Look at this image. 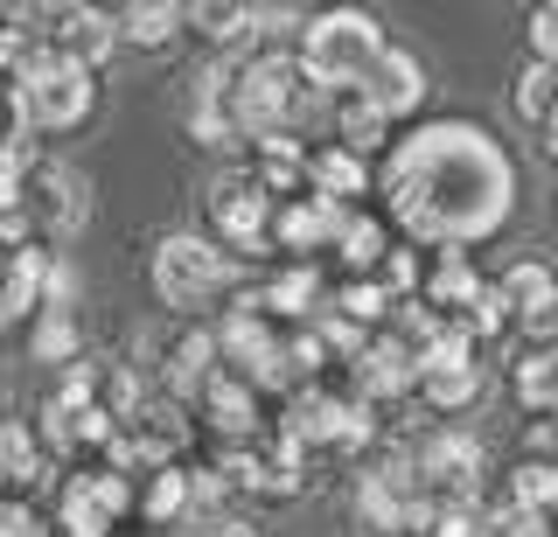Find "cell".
<instances>
[{
    "instance_id": "1",
    "label": "cell",
    "mask_w": 558,
    "mask_h": 537,
    "mask_svg": "<svg viewBox=\"0 0 558 537\" xmlns=\"http://www.w3.org/2000/svg\"><path fill=\"white\" fill-rule=\"evenodd\" d=\"M384 223L405 231L412 252H468L496 237L517 210V161L475 119H426L398 133L377 161Z\"/></svg>"
},
{
    "instance_id": "2",
    "label": "cell",
    "mask_w": 558,
    "mask_h": 537,
    "mask_svg": "<svg viewBox=\"0 0 558 537\" xmlns=\"http://www.w3.org/2000/svg\"><path fill=\"white\" fill-rule=\"evenodd\" d=\"M223 84H231V112H238L244 147L266 141V133H293V141H301L307 119L328 106V98L301 77L293 42H252L244 57L223 63Z\"/></svg>"
},
{
    "instance_id": "3",
    "label": "cell",
    "mask_w": 558,
    "mask_h": 537,
    "mask_svg": "<svg viewBox=\"0 0 558 537\" xmlns=\"http://www.w3.org/2000/svg\"><path fill=\"white\" fill-rule=\"evenodd\" d=\"M384 49H391V36H384L377 14L328 8V14H307V22H301V36H293V63H301V77L322 98H342V91H356V84L377 71Z\"/></svg>"
},
{
    "instance_id": "4",
    "label": "cell",
    "mask_w": 558,
    "mask_h": 537,
    "mask_svg": "<svg viewBox=\"0 0 558 537\" xmlns=\"http://www.w3.org/2000/svg\"><path fill=\"white\" fill-rule=\"evenodd\" d=\"M147 280H154V301L174 307L182 321L223 315V307H231V293L244 286L238 280V258L217 252L203 231H168L161 245H154V258H147Z\"/></svg>"
},
{
    "instance_id": "5",
    "label": "cell",
    "mask_w": 558,
    "mask_h": 537,
    "mask_svg": "<svg viewBox=\"0 0 558 537\" xmlns=\"http://www.w3.org/2000/svg\"><path fill=\"white\" fill-rule=\"evenodd\" d=\"M8 98H14V112H22L28 141L35 133H70L98 112V77L77 71V63H63L49 42H35L28 63L8 77Z\"/></svg>"
},
{
    "instance_id": "6",
    "label": "cell",
    "mask_w": 558,
    "mask_h": 537,
    "mask_svg": "<svg viewBox=\"0 0 558 537\" xmlns=\"http://www.w3.org/2000/svg\"><path fill=\"white\" fill-rule=\"evenodd\" d=\"M203 237L217 252H231V258L272 252V196L258 188L252 161H231V168L209 175V188H203Z\"/></svg>"
},
{
    "instance_id": "7",
    "label": "cell",
    "mask_w": 558,
    "mask_h": 537,
    "mask_svg": "<svg viewBox=\"0 0 558 537\" xmlns=\"http://www.w3.org/2000/svg\"><path fill=\"white\" fill-rule=\"evenodd\" d=\"M84 217H92V188H84V175H77L70 161H57V154H35L28 188H22V223H28V237L57 252Z\"/></svg>"
},
{
    "instance_id": "8",
    "label": "cell",
    "mask_w": 558,
    "mask_h": 537,
    "mask_svg": "<svg viewBox=\"0 0 558 537\" xmlns=\"http://www.w3.org/2000/svg\"><path fill=\"white\" fill-rule=\"evenodd\" d=\"M133 496H140V481L119 475V467H105V461L77 467L57 496V537H112L119 516H133Z\"/></svg>"
},
{
    "instance_id": "9",
    "label": "cell",
    "mask_w": 558,
    "mask_h": 537,
    "mask_svg": "<svg viewBox=\"0 0 558 537\" xmlns=\"http://www.w3.org/2000/svg\"><path fill=\"white\" fill-rule=\"evenodd\" d=\"M482 342L461 335V328H440V335L418 350V398L426 412H468L482 398Z\"/></svg>"
},
{
    "instance_id": "10",
    "label": "cell",
    "mask_w": 558,
    "mask_h": 537,
    "mask_svg": "<svg viewBox=\"0 0 558 537\" xmlns=\"http://www.w3.org/2000/svg\"><path fill=\"white\" fill-rule=\"evenodd\" d=\"M209 467L223 475V489L266 496V502L301 496V481H307V454H301V447H287L279 432H266V440H252V447H217V461H209Z\"/></svg>"
},
{
    "instance_id": "11",
    "label": "cell",
    "mask_w": 558,
    "mask_h": 537,
    "mask_svg": "<svg viewBox=\"0 0 558 537\" xmlns=\"http://www.w3.org/2000/svg\"><path fill=\"white\" fill-rule=\"evenodd\" d=\"M349 377H356V398L371 412L412 405V398H418V350H412L405 335H391V328H384V335L363 342V356L349 363Z\"/></svg>"
},
{
    "instance_id": "12",
    "label": "cell",
    "mask_w": 558,
    "mask_h": 537,
    "mask_svg": "<svg viewBox=\"0 0 558 537\" xmlns=\"http://www.w3.org/2000/svg\"><path fill=\"white\" fill-rule=\"evenodd\" d=\"M342 223H349V210H336V203H322L307 188V196H293V203H272V252L287 258V266H314V258L336 252Z\"/></svg>"
},
{
    "instance_id": "13",
    "label": "cell",
    "mask_w": 558,
    "mask_h": 537,
    "mask_svg": "<svg viewBox=\"0 0 558 537\" xmlns=\"http://www.w3.org/2000/svg\"><path fill=\"white\" fill-rule=\"evenodd\" d=\"M426 91H433V84H426V63H418L412 49H398V42L384 49V57H377V71L356 84V98H363V106H371V112L384 119V126H398V119L426 112Z\"/></svg>"
},
{
    "instance_id": "14",
    "label": "cell",
    "mask_w": 558,
    "mask_h": 537,
    "mask_svg": "<svg viewBox=\"0 0 558 537\" xmlns=\"http://www.w3.org/2000/svg\"><path fill=\"white\" fill-rule=\"evenodd\" d=\"M43 42L57 49L63 63H77V71H92L98 77V63L119 49V14H105V8H43Z\"/></svg>"
},
{
    "instance_id": "15",
    "label": "cell",
    "mask_w": 558,
    "mask_h": 537,
    "mask_svg": "<svg viewBox=\"0 0 558 537\" xmlns=\"http://www.w3.org/2000/svg\"><path fill=\"white\" fill-rule=\"evenodd\" d=\"M196 412H203V426H209V440L217 447H252V440H266V419H258V391L244 385L238 370H217L203 385V398H196Z\"/></svg>"
},
{
    "instance_id": "16",
    "label": "cell",
    "mask_w": 558,
    "mask_h": 537,
    "mask_svg": "<svg viewBox=\"0 0 558 537\" xmlns=\"http://www.w3.org/2000/svg\"><path fill=\"white\" fill-rule=\"evenodd\" d=\"M252 301L266 307L279 328H307V321L328 315V286H322V272H314V266H279V272H266V280L252 286Z\"/></svg>"
},
{
    "instance_id": "17",
    "label": "cell",
    "mask_w": 558,
    "mask_h": 537,
    "mask_svg": "<svg viewBox=\"0 0 558 537\" xmlns=\"http://www.w3.org/2000/svg\"><path fill=\"white\" fill-rule=\"evenodd\" d=\"M223 370V356H217V328L209 321H189L182 335L168 342V363H161V385H168V398L174 405H196L203 398V385Z\"/></svg>"
},
{
    "instance_id": "18",
    "label": "cell",
    "mask_w": 558,
    "mask_h": 537,
    "mask_svg": "<svg viewBox=\"0 0 558 537\" xmlns=\"http://www.w3.org/2000/svg\"><path fill=\"white\" fill-rule=\"evenodd\" d=\"M307 188L322 203H336V210H363V196H377V175L363 154L322 141V147H307Z\"/></svg>"
},
{
    "instance_id": "19",
    "label": "cell",
    "mask_w": 558,
    "mask_h": 537,
    "mask_svg": "<svg viewBox=\"0 0 558 537\" xmlns=\"http://www.w3.org/2000/svg\"><path fill=\"white\" fill-rule=\"evenodd\" d=\"M189 141H203V147H217V154L244 147L238 112H231V84H223V63H209V71L196 77V98H189Z\"/></svg>"
},
{
    "instance_id": "20",
    "label": "cell",
    "mask_w": 558,
    "mask_h": 537,
    "mask_svg": "<svg viewBox=\"0 0 558 537\" xmlns=\"http://www.w3.org/2000/svg\"><path fill=\"white\" fill-rule=\"evenodd\" d=\"M182 28L203 36L223 63H231V49L258 42V8H238V0H196V8H182Z\"/></svg>"
},
{
    "instance_id": "21",
    "label": "cell",
    "mask_w": 558,
    "mask_h": 537,
    "mask_svg": "<svg viewBox=\"0 0 558 537\" xmlns=\"http://www.w3.org/2000/svg\"><path fill=\"white\" fill-rule=\"evenodd\" d=\"M510 391L523 412L537 419H558V342H523L510 363Z\"/></svg>"
},
{
    "instance_id": "22",
    "label": "cell",
    "mask_w": 558,
    "mask_h": 537,
    "mask_svg": "<svg viewBox=\"0 0 558 537\" xmlns=\"http://www.w3.org/2000/svg\"><path fill=\"white\" fill-rule=\"evenodd\" d=\"M391 245H398V237H391V223H384L377 210H349L342 237H336L342 280H377V266H384V252H391Z\"/></svg>"
},
{
    "instance_id": "23",
    "label": "cell",
    "mask_w": 558,
    "mask_h": 537,
    "mask_svg": "<svg viewBox=\"0 0 558 537\" xmlns=\"http://www.w3.org/2000/svg\"><path fill=\"white\" fill-rule=\"evenodd\" d=\"M133 510L147 516L154 530H168V524H182V516H196V481H189V467H154V475L140 481Z\"/></svg>"
},
{
    "instance_id": "24",
    "label": "cell",
    "mask_w": 558,
    "mask_h": 537,
    "mask_svg": "<svg viewBox=\"0 0 558 537\" xmlns=\"http://www.w3.org/2000/svg\"><path fill=\"white\" fill-rule=\"evenodd\" d=\"M328 133H336V147H349V154H363V161H371V154H391V126H384V119L363 106L356 91H342V98H328Z\"/></svg>"
},
{
    "instance_id": "25",
    "label": "cell",
    "mask_w": 558,
    "mask_h": 537,
    "mask_svg": "<svg viewBox=\"0 0 558 537\" xmlns=\"http://www.w3.org/2000/svg\"><path fill=\"white\" fill-rule=\"evenodd\" d=\"M28 350H35V363H57V370H70V363L84 356L77 307H43V315L28 321Z\"/></svg>"
},
{
    "instance_id": "26",
    "label": "cell",
    "mask_w": 558,
    "mask_h": 537,
    "mask_svg": "<svg viewBox=\"0 0 558 537\" xmlns=\"http://www.w3.org/2000/svg\"><path fill=\"white\" fill-rule=\"evenodd\" d=\"M174 36H182V8H174V0H133V8H119V42L168 49Z\"/></svg>"
},
{
    "instance_id": "27",
    "label": "cell",
    "mask_w": 558,
    "mask_h": 537,
    "mask_svg": "<svg viewBox=\"0 0 558 537\" xmlns=\"http://www.w3.org/2000/svg\"><path fill=\"white\" fill-rule=\"evenodd\" d=\"M510 112L523 119V126L545 133L551 112H558V63H523L517 84H510Z\"/></svg>"
},
{
    "instance_id": "28",
    "label": "cell",
    "mask_w": 558,
    "mask_h": 537,
    "mask_svg": "<svg viewBox=\"0 0 558 537\" xmlns=\"http://www.w3.org/2000/svg\"><path fill=\"white\" fill-rule=\"evenodd\" d=\"M496 502H502V510H558V467L523 454V461L510 467V481H502Z\"/></svg>"
},
{
    "instance_id": "29",
    "label": "cell",
    "mask_w": 558,
    "mask_h": 537,
    "mask_svg": "<svg viewBox=\"0 0 558 537\" xmlns=\"http://www.w3.org/2000/svg\"><path fill=\"white\" fill-rule=\"evenodd\" d=\"M523 42H531V63H558V0L531 8V22H523Z\"/></svg>"
},
{
    "instance_id": "30",
    "label": "cell",
    "mask_w": 558,
    "mask_h": 537,
    "mask_svg": "<svg viewBox=\"0 0 558 537\" xmlns=\"http://www.w3.org/2000/svg\"><path fill=\"white\" fill-rule=\"evenodd\" d=\"M203 537H258V530H252V524H238V516H217V524H209Z\"/></svg>"
},
{
    "instance_id": "31",
    "label": "cell",
    "mask_w": 558,
    "mask_h": 537,
    "mask_svg": "<svg viewBox=\"0 0 558 537\" xmlns=\"http://www.w3.org/2000/svg\"><path fill=\"white\" fill-rule=\"evenodd\" d=\"M537 141H545V154H551V168H558V112H551V126L537 133Z\"/></svg>"
},
{
    "instance_id": "32",
    "label": "cell",
    "mask_w": 558,
    "mask_h": 537,
    "mask_svg": "<svg viewBox=\"0 0 558 537\" xmlns=\"http://www.w3.org/2000/svg\"><path fill=\"white\" fill-rule=\"evenodd\" d=\"M0 377H8V370H0Z\"/></svg>"
}]
</instances>
